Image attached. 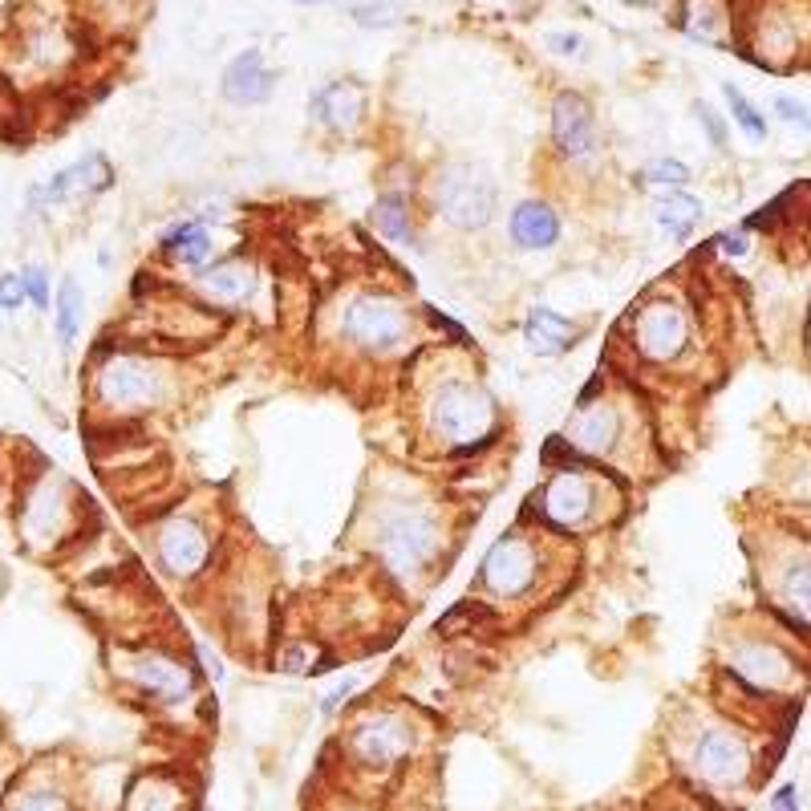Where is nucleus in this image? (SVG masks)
Here are the masks:
<instances>
[{"label":"nucleus","mask_w":811,"mask_h":811,"mask_svg":"<svg viewBox=\"0 0 811 811\" xmlns=\"http://www.w3.org/2000/svg\"><path fill=\"white\" fill-rule=\"evenodd\" d=\"M446 548V523L439 504L398 495L373 507L369 516V556L382 568L394 588H418L430 581V568H439Z\"/></svg>","instance_id":"obj_1"},{"label":"nucleus","mask_w":811,"mask_h":811,"mask_svg":"<svg viewBox=\"0 0 811 811\" xmlns=\"http://www.w3.org/2000/svg\"><path fill=\"white\" fill-rule=\"evenodd\" d=\"M427 434L451 459H474L499 443V398L479 378H443L427 394Z\"/></svg>","instance_id":"obj_2"},{"label":"nucleus","mask_w":811,"mask_h":811,"mask_svg":"<svg viewBox=\"0 0 811 811\" xmlns=\"http://www.w3.org/2000/svg\"><path fill=\"white\" fill-rule=\"evenodd\" d=\"M175 385H179V373L167 357L130 350V345H114L93 366V398L102 410L118 418H138V414L170 406Z\"/></svg>","instance_id":"obj_3"},{"label":"nucleus","mask_w":811,"mask_h":811,"mask_svg":"<svg viewBox=\"0 0 811 811\" xmlns=\"http://www.w3.org/2000/svg\"><path fill=\"white\" fill-rule=\"evenodd\" d=\"M338 338L345 350L369 362L398 357L418 341V308L394 289H362L341 305Z\"/></svg>","instance_id":"obj_4"},{"label":"nucleus","mask_w":811,"mask_h":811,"mask_svg":"<svg viewBox=\"0 0 811 811\" xmlns=\"http://www.w3.org/2000/svg\"><path fill=\"white\" fill-rule=\"evenodd\" d=\"M612 479H621V474L609 471L605 462L548 471V479L532 491L520 520L548 536H581L597 523V511L605 507V483H612Z\"/></svg>","instance_id":"obj_5"},{"label":"nucleus","mask_w":811,"mask_h":811,"mask_svg":"<svg viewBox=\"0 0 811 811\" xmlns=\"http://www.w3.org/2000/svg\"><path fill=\"white\" fill-rule=\"evenodd\" d=\"M422 200L446 228L474 236V231L491 228V219L499 212V183L474 159H446L427 175Z\"/></svg>","instance_id":"obj_6"},{"label":"nucleus","mask_w":811,"mask_h":811,"mask_svg":"<svg viewBox=\"0 0 811 811\" xmlns=\"http://www.w3.org/2000/svg\"><path fill=\"white\" fill-rule=\"evenodd\" d=\"M544 572H548V556L540 544V528L523 523V528H507L491 544L474 584L491 605H523L540 588Z\"/></svg>","instance_id":"obj_7"},{"label":"nucleus","mask_w":811,"mask_h":811,"mask_svg":"<svg viewBox=\"0 0 811 811\" xmlns=\"http://www.w3.org/2000/svg\"><path fill=\"white\" fill-rule=\"evenodd\" d=\"M151 556L175 584H195L215 560L212 523L200 511H167L151 528Z\"/></svg>","instance_id":"obj_8"},{"label":"nucleus","mask_w":811,"mask_h":811,"mask_svg":"<svg viewBox=\"0 0 811 811\" xmlns=\"http://www.w3.org/2000/svg\"><path fill=\"white\" fill-rule=\"evenodd\" d=\"M694 341V313L677 296H649L629 317V350L645 366H674Z\"/></svg>","instance_id":"obj_9"},{"label":"nucleus","mask_w":811,"mask_h":811,"mask_svg":"<svg viewBox=\"0 0 811 811\" xmlns=\"http://www.w3.org/2000/svg\"><path fill=\"white\" fill-rule=\"evenodd\" d=\"M110 187H114V163L102 151H86L69 167L53 170L49 179H37V183L25 187V215L46 219L49 212L69 207V203H86L110 191Z\"/></svg>","instance_id":"obj_10"},{"label":"nucleus","mask_w":811,"mask_h":811,"mask_svg":"<svg viewBox=\"0 0 811 811\" xmlns=\"http://www.w3.org/2000/svg\"><path fill=\"white\" fill-rule=\"evenodd\" d=\"M726 674L735 677L738 686L750 689V694H783V689L796 682V658L783 649L775 637L766 633H738L726 645Z\"/></svg>","instance_id":"obj_11"},{"label":"nucleus","mask_w":811,"mask_h":811,"mask_svg":"<svg viewBox=\"0 0 811 811\" xmlns=\"http://www.w3.org/2000/svg\"><path fill=\"white\" fill-rule=\"evenodd\" d=\"M126 677L130 686L159 706H187L200 694V666L170 654L163 645H142L126 658Z\"/></svg>","instance_id":"obj_12"},{"label":"nucleus","mask_w":811,"mask_h":811,"mask_svg":"<svg viewBox=\"0 0 811 811\" xmlns=\"http://www.w3.org/2000/svg\"><path fill=\"white\" fill-rule=\"evenodd\" d=\"M552 151L565 167H593L600 159V123L597 106L581 90H560L552 98L548 114Z\"/></svg>","instance_id":"obj_13"},{"label":"nucleus","mask_w":811,"mask_h":811,"mask_svg":"<svg viewBox=\"0 0 811 811\" xmlns=\"http://www.w3.org/2000/svg\"><path fill=\"white\" fill-rule=\"evenodd\" d=\"M766 605L783 629L811 633V544L783 548L766 568Z\"/></svg>","instance_id":"obj_14"},{"label":"nucleus","mask_w":811,"mask_h":811,"mask_svg":"<svg viewBox=\"0 0 811 811\" xmlns=\"http://www.w3.org/2000/svg\"><path fill=\"white\" fill-rule=\"evenodd\" d=\"M350 750L357 763L373 766H398L414 750V726L402 719L398 710H366L362 719L350 726Z\"/></svg>","instance_id":"obj_15"},{"label":"nucleus","mask_w":811,"mask_h":811,"mask_svg":"<svg viewBox=\"0 0 811 811\" xmlns=\"http://www.w3.org/2000/svg\"><path fill=\"white\" fill-rule=\"evenodd\" d=\"M568 443L581 451L584 459L605 462L612 459V451L625 443V410L612 398H588L576 402V410L568 418V427L560 430Z\"/></svg>","instance_id":"obj_16"},{"label":"nucleus","mask_w":811,"mask_h":811,"mask_svg":"<svg viewBox=\"0 0 811 811\" xmlns=\"http://www.w3.org/2000/svg\"><path fill=\"white\" fill-rule=\"evenodd\" d=\"M369 93L357 77H329L325 86L313 90L308 98V118L313 126H321L325 135L333 138H353L366 126Z\"/></svg>","instance_id":"obj_17"},{"label":"nucleus","mask_w":811,"mask_h":811,"mask_svg":"<svg viewBox=\"0 0 811 811\" xmlns=\"http://www.w3.org/2000/svg\"><path fill=\"white\" fill-rule=\"evenodd\" d=\"M694 771L714 787H738L750 780V747L731 726H706L694 738Z\"/></svg>","instance_id":"obj_18"},{"label":"nucleus","mask_w":811,"mask_h":811,"mask_svg":"<svg viewBox=\"0 0 811 811\" xmlns=\"http://www.w3.org/2000/svg\"><path fill=\"white\" fill-rule=\"evenodd\" d=\"M191 289L207 308H244L261 289V268L244 252H231L191 276Z\"/></svg>","instance_id":"obj_19"},{"label":"nucleus","mask_w":811,"mask_h":811,"mask_svg":"<svg viewBox=\"0 0 811 811\" xmlns=\"http://www.w3.org/2000/svg\"><path fill=\"white\" fill-rule=\"evenodd\" d=\"M74 495L77 491L69 487L65 479H58V474L37 479L33 491L25 495V507H21V536L29 540V544H37V548L58 544L65 532V523H69V504H74Z\"/></svg>","instance_id":"obj_20"},{"label":"nucleus","mask_w":811,"mask_h":811,"mask_svg":"<svg viewBox=\"0 0 811 811\" xmlns=\"http://www.w3.org/2000/svg\"><path fill=\"white\" fill-rule=\"evenodd\" d=\"M565 240V215L544 195H528L507 212V244L516 252L540 256Z\"/></svg>","instance_id":"obj_21"},{"label":"nucleus","mask_w":811,"mask_h":811,"mask_svg":"<svg viewBox=\"0 0 811 811\" xmlns=\"http://www.w3.org/2000/svg\"><path fill=\"white\" fill-rule=\"evenodd\" d=\"M273 93H276V69L268 65L264 49H256V46L240 49V53L224 65V74H219V98H224L228 106L256 110V106H264Z\"/></svg>","instance_id":"obj_22"},{"label":"nucleus","mask_w":811,"mask_h":811,"mask_svg":"<svg viewBox=\"0 0 811 811\" xmlns=\"http://www.w3.org/2000/svg\"><path fill=\"white\" fill-rule=\"evenodd\" d=\"M369 228L382 236L385 244L394 248H414L422 244V231H418V195H414L410 183H385L378 191V200L369 203Z\"/></svg>","instance_id":"obj_23"},{"label":"nucleus","mask_w":811,"mask_h":811,"mask_svg":"<svg viewBox=\"0 0 811 811\" xmlns=\"http://www.w3.org/2000/svg\"><path fill=\"white\" fill-rule=\"evenodd\" d=\"M523 350L532 357H544V362H556V357H568L584 341V325L576 317H568L560 308L548 305H532L523 313L520 325Z\"/></svg>","instance_id":"obj_24"},{"label":"nucleus","mask_w":811,"mask_h":811,"mask_svg":"<svg viewBox=\"0 0 811 811\" xmlns=\"http://www.w3.org/2000/svg\"><path fill=\"white\" fill-rule=\"evenodd\" d=\"M159 252H163L167 264H175V268H183V273H191V276L219 261V252H215V228H207L195 215L170 219L167 228L159 231Z\"/></svg>","instance_id":"obj_25"},{"label":"nucleus","mask_w":811,"mask_h":811,"mask_svg":"<svg viewBox=\"0 0 811 811\" xmlns=\"http://www.w3.org/2000/svg\"><path fill=\"white\" fill-rule=\"evenodd\" d=\"M649 215H654V228L666 231L674 244H686L689 236L702 228L706 203H702V195H694L689 187H677V191H654Z\"/></svg>","instance_id":"obj_26"},{"label":"nucleus","mask_w":811,"mask_h":811,"mask_svg":"<svg viewBox=\"0 0 811 811\" xmlns=\"http://www.w3.org/2000/svg\"><path fill=\"white\" fill-rule=\"evenodd\" d=\"M53 338H58V350L69 353L81 338V321H86V289L77 284L74 276H62L58 280V301H53Z\"/></svg>","instance_id":"obj_27"},{"label":"nucleus","mask_w":811,"mask_h":811,"mask_svg":"<svg viewBox=\"0 0 811 811\" xmlns=\"http://www.w3.org/2000/svg\"><path fill=\"white\" fill-rule=\"evenodd\" d=\"M689 183H694V170H689V163L674 159V154H658V159H649L637 170V187H645V191H677V187Z\"/></svg>","instance_id":"obj_28"},{"label":"nucleus","mask_w":811,"mask_h":811,"mask_svg":"<svg viewBox=\"0 0 811 811\" xmlns=\"http://www.w3.org/2000/svg\"><path fill=\"white\" fill-rule=\"evenodd\" d=\"M722 102H726V110H731L735 126L750 138V142H766V135H771V126H766V114L755 106V102H750L747 93L738 90L735 81H722Z\"/></svg>","instance_id":"obj_29"},{"label":"nucleus","mask_w":811,"mask_h":811,"mask_svg":"<svg viewBox=\"0 0 811 811\" xmlns=\"http://www.w3.org/2000/svg\"><path fill=\"white\" fill-rule=\"evenodd\" d=\"M21 280H25V296H29L33 313H53V301H58V284H53V273L46 264H25L21 268Z\"/></svg>","instance_id":"obj_30"},{"label":"nucleus","mask_w":811,"mask_h":811,"mask_svg":"<svg viewBox=\"0 0 811 811\" xmlns=\"http://www.w3.org/2000/svg\"><path fill=\"white\" fill-rule=\"evenodd\" d=\"M350 13L362 29H390V25L402 21V4L398 0H362V4H353Z\"/></svg>","instance_id":"obj_31"},{"label":"nucleus","mask_w":811,"mask_h":811,"mask_svg":"<svg viewBox=\"0 0 811 811\" xmlns=\"http://www.w3.org/2000/svg\"><path fill=\"white\" fill-rule=\"evenodd\" d=\"M694 123L702 126L706 142H710L714 151H731V126H726V118H722L706 98H694Z\"/></svg>","instance_id":"obj_32"},{"label":"nucleus","mask_w":811,"mask_h":811,"mask_svg":"<svg viewBox=\"0 0 811 811\" xmlns=\"http://www.w3.org/2000/svg\"><path fill=\"white\" fill-rule=\"evenodd\" d=\"M771 110H775V118H780L783 126H796V130L811 135V106L808 102H799V98H791V93H780V98L771 102Z\"/></svg>","instance_id":"obj_33"},{"label":"nucleus","mask_w":811,"mask_h":811,"mask_svg":"<svg viewBox=\"0 0 811 811\" xmlns=\"http://www.w3.org/2000/svg\"><path fill=\"white\" fill-rule=\"evenodd\" d=\"M9 811H74V808H69V799H65L62 791H53V787H37V791L16 796V803Z\"/></svg>","instance_id":"obj_34"},{"label":"nucleus","mask_w":811,"mask_h":811,"mask_svg":"<svg viewBox=\"0 0 811 811\" xmlns=\"http://www.w3.org/2000/svg\"><path fill=\"white\" fill-rule=\"evenodd\" d=\"M750 231L738 224V228H726V231H719L714 240H710V248L719 252V256H726V261H743V256H750Z\"/></svg>","instance_id":"obj_35"},{"label":"nucleus","mask_w":811,"mask_h":811,"mask_svg":"<svg viewBox=\"0 0 811 811\" xmlns=\"http://www.w3.org/2000/svg\"><path fill=\"white\" fill-rule=\"evenodd\" d=\"M25 305H29V296H25L21 273H0V308H4V317H16Z\"/></svg>","instance_id":"obj_36"},{"label":"nucleus","mask_w":811,"mask_h":811,"mask_svg":"<svg viewBox=\"0 0 811 811\" xmlns=\"http://www.w3.org/2000/svg\"><path fill=\"white\" fill-rule=\"evenodd\" d=\"M353 689H357V677H353V674H341L338 682H333V686H329V689L321 694V702H317V710H321V719H333V714H338L341 706H345V698H350Z\"/></svg>","instance_id":"obj_37"},{"label":"nucleus","mask_w":811,"mask_h":811,"mask_svg":"<svg viewBox=\"0 0 811 811\" xmlns=\"http://www.w3.org/2000/svg\"><path fill=\"white\" fill-rule=\"evenodd\" d=\"M552 53H560V58H584V49H588V41H584L581 33H552L548 37Z\"/></svg>","instance_id":"obj_38"},{"label":"nucleus","mask_w":811,"mask_h":811,"mask_svg":"<svg viewBox=\"0 0 811 811\" xmlns=\"http://www.w3.org/2000/svg\"><path fill=\"white\" fill-rule=\"evenodd\" d=\"M771 811H799V791H796V783H783L780 791L771 796Z\"/></svg>","instance_id":"obj_39"},{"label":"nucleus","mask_w":811,"mask_h":811,"mask_svg":"<svg viewBox=\"0 0 811 811\" xmlns=\"http://www.w3.org/2000/svg\"><path fill=\"white\" fill-rule=\"evenodd\" d=\"M292 4H325V0H292Z\"/></svg>","instance_id":"obj_40"},{"label":"nucleus","mask_w":811,"mask_h":811,"mask_svg":"<svg viewBox=\"0 0 811 811\" xmlns=\"http://www.w3.org/2000/svg\"><path fill=\"white\" fill-rule=\"evenodd\" d=\"M0 329H4V308H0Z\"/></svg>","instance_id":"obj_41"}]
</instances>
